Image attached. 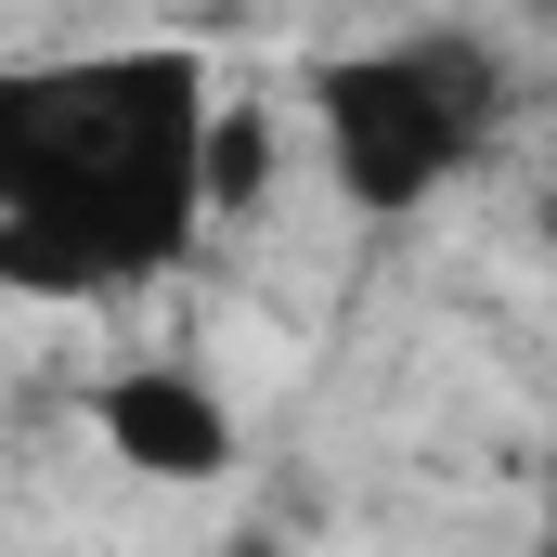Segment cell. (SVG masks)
I'll return each mask as SVG.
<instances>
[{"label":"cell","mask_w":557,"mask_h":557,"mask_svg":"<svg viewBox=\"0 0 557 557\" xmlns=\"http://www.w3.org/2000/svg\"><path fill=\"white\" fill-rule=\"evenodd\" d=\"M208 52L131 39L65 65H0V298H131L208 234Z\"/></svg>","instance_id":"cell-1"},{"label":"cell","mask_w":557,"mask_h":557,"mask_svg":"<svg viewBox=\"0 0 557 557\" xmlns=\"http://www.w3.org/2000/svg\"><path fill=\"white\" fill-rule=\"evenodd\" d=\"M311 104V156L324 182L363 208V221H416L441 208L519 117V78L480 26H403V39H350V52H311L298 78Z\"/></svg>","instance_id":"cell-2"},{"label":"cell","mask_w":557,"mask_h":557,"mask_svg":"<svg viewBox=\"0 0 557 557\" xmlns=\"http://www.w3.org/2000/svg\"><path fill=\"white\" fill-rule=\"evenodd\" d=\"M91 441L131 467V480H169V493H195V480H221L234 467V403L195 376V363H117V376H91Z\"/></svg>","instance_id":"cell-3"},{"label":"cell","mask_w":557,"mask_h":557,"mask_svg":"<svg viewBox=\"0 0 557 557\" xmlns=\"http://www.w3.org/2000/svg\"><path fill=\"white\" fill-rule=\"evenodd\" d=\"M195 182H208V221L260 208V195H273V117H260V104H221V91H208V143H195Z\"/></svg>","instance_id":"cell-4"}]
</instances>
